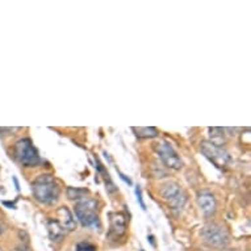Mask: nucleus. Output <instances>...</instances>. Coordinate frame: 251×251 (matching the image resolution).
<instances>
[{"label": "nucleus", "mask_w": 251, "mask_h": 251, "mask_svg": "<svg viewBox=\"0 0 251 251\" xmlns=\"http://www.w3.org/2000/svg\"><path fill=\"white\" fill-rule=\"evenodd\" d=\"M32 191H33L34 199L41 204L51 205L57 202L59 198V187L57 181L50 174H42L36 177V180L32 184Z\"/></svg>", "instance_id": "f257e3e1"}, {"label": "nucleus", "mask_w": 251, "mask_h": 251, "mask_svg": "<svg viewBox=\"0 0 251 251\" xmlns=\"http://www.w3.org/2000/svg\"><path fill=\"white\" fill-rule=\"evenodd\" d=\"M98 202L95 199L84 198L75 205V216L84 227H99V217L96 214Z\"/></svg>", "instance_id": "f03ea898"}, {"label": "nucleus", "mask_w": 251, "mask_h": 251, "mask_svg": "<svg viewBox=\"0 0 251 251\" xmlns=\"http://www.w3.org/2000/svg\"><path fill=\"white\" fill-rule=\"evenodd\" d=\"M13 151H15L17 161L25 167H34L41 163V158H40L37 149L34 148L33 142L29 138H23V140L17 141Z\"/></svg>", "instance_id": "7ed1b4c3"}, {"label": "nucleus", "mask_w": 251, "mask_h": 251, "mask_svg": "<svg viewBox=\"0 0 251 251\" xmlns=\"http://www.w3.org/2000/svg\"><path fill=\"white\" fill-rule=\"evenodd\" d=\"M201 237L209 246L216 249H224L229 243V233L226 227L217 223L206 224L202 227Z\"/></svg>", "instance_id": "20e7f679"}, {"label": "nucleus", "mask_w": 251, "mask_h": 251, "mask_svg": "<svg viewBox=\"0 0 251 251\" xmlns=\"http://www.w3.org/2000/svg\"><path fill=\"white\" fill-rule=\"evenodd\" d=\"M200 151L218 169H221L225 165H227L229 161H230L229 152L225 149H223V146L216 145L214 142L202 141L201 144H200Z\"/></svg>", "instance_id": "39448f33"}, {"label": "nucleus", "mask_w": 251, "mask_h": 251, "mask_svg": "<svg viewBox=\"0 0 251 251\" xmlns=\"http://www.w3.org/2000/svg\"><path fill=\"white\" fill-rule=\"evenodd\" d=\"M161 195L174 209H181L187 201L184 191L181 190L180 185L176 184L175 181H169L162 185Z\"/></svg>", "instance_id": "423d86ee"}, {"label": "nucleus", "mask_w": 251, "mask_h": 251, "mask_svg": "<svg viewBox=\"0 0 251 251\" xmlns=\"http://www.w3.org/2000/svg\"><path fill=\"white\" fill-rule=\"evenodd\" d=\"M156 154L159 156V159L163 162L166 167L171 170H180L183 167V162H181L180 156L177 155V152L174 150V148L169 142H161L156 145Z\"/></svg>", "instance_id": "0eeeda50"}, {"label": "nucleus", "mask_w": 251, "mask_h": 251, "mask_svg": "<svg viewBox=\"0 0 251 251\" xmlns=\"http://www.w3.org/2000/svg\"><path fill=\"white\" fill-rule=\"evenodd\" d=\"M109 237L119 238L126 231V218L121 213H109Z\"/></svg>", "instance_id": "6e6552de"}, {"label": "nucleus", "mask_w": 251, "mask_h": 251, "mask_svg": "<svg viewBox=\"0 0 251 251\" xmlns=\"http://www.w3.org/2000/svg\"><path fill=\"white\" fill-rule=\"evenodd\" d=\"M198 204L205 216H212L216 212V199L209 191H200L198 194Z\"/></svg>", "instance_id": "1a4fd4ad"}, {"label": "nucleus", "mask_w": 251, "mask_h": 251, "mask_svg": "<svg viewBox=\"0 0 251 251\" xmlns=\"http://www.w3.org/2000/svg\"><path fill=\"white\" fill-rule=\"evenodd\" d=\"M57 216L59 220H57L58 223L61 224V226L63 229H67V230H74L75 227H76V223H75L74 217H73V214L69 210V208L66 206H61L59 209L57 210Z\"/></svg>", "instance_id": "9d476101"}, {"label": "nucleus", "mask_w": 251, "mask_h": 251, "mask_svg": "<svg viewBox=\"0 0 251 251\" xmlns=\"http://www.w3.org/2000/svg\"><path fill=\"white\" fill-rule=\"evenodd\" d=\"M48 231L49 237L53 242H59L65 237V229L61 226V224L57 220H49L48 221Z\"/></svg>", "instance_id": "9b49d317"}, {"label": "nucleus", "mask_w": 251, "mask_h": 251, "mask_svg": "<svg viewBox=\"0 0 251 251\" xmlns=\"http://www.w3.org/2000/svg\"><path fill=\"white\" fill-rule=\"evenodd\" d=\"M132 129L133 132L136 133V136L140 137V138H154V137L158 136V130L155 128H152V126H150V128H142V126H140V128Z\"/></svg>", "instance_id": "f8f14e48"}, {"label": "nucleus", "mask_w": 251, "mask_h": 251, "mask_svg": "<svg viewBox=\"0 0 251 251\" xmlns=\"http://www.w3.org/2000/svg\"><path fill=\"white\" fill-rule=\"evenodd\" d=\"M88 195V191L87 190H80V188H74V187H69L67 188V198L71 199V200H82V199L87 198Z\"/></svg>", "instance_id": "ddd939ff"}, {"label": "nucleus", "mask_w": 251, "mask_h": 251, "mask_svg": "<svg viewBox=\"0 0 251 251\" xmlns=\"http://www.w3.org/2000/svg\"><path fill=\"white\" fill-rule=\"evenodd\" d=\"M95 246L88 242H80L76 246V251H95Z\"/></svg>", "instance_id": "4468645a"}, {"label": "nucleus", "mask_w": 251, "mask_h": 251, "mask_svg": "<svg viewBox=\"0 0 251 251\" xmlns=\"http://www.w3.org/2000/svg\"><path fill=\"white\" fill-rule=\"evenodd\" d=\"M136 196H137V201H138V204L141 205V208L142 209H146V205H145V202H144V199H142V191H141V188L137 185L136 187Z\"/></svg>", "instance_id": "2eb2a0df"}, {"label": "nucleus", "mask_w": 251, "mask_h": 251, "mask_svg": "<svg viewBox=\"0 0 251 251\" xmlns=\"http://www.w3.org/2000/svg\"><path fill=\"white\" fill-rule=\"evenodd\" d=\"M117 174H119L120 179H121V180H123L124 183H126V184H128V185H132V184H133V183H132V179H130V177L126 176L125 174H123V173H121V171H119V170H117Z\"/></svg>", "instance_id": "dca6fc26"}, {"label": "nucleus", "mask_w": 251, "mask_h": 251, "mask_svg": "<svg viewBox=\"0 0 251 251\" xmlns=\"http://www.w3.org/2000/svg\"><path fill=\"white\" fill-rule=\"evenodd\" d=\"M12 180H13V183H15V188H16V191H20V184H19V180H17V177L12 176Z\"/></svg>", "instance_id": "f3484780"}, {"label": "nucleus", "mask_w": 251, "mask_h": 251, "mask_svg": "<svg viewBox=\"0 0 251 251\" xmlns=\"http://www.w3.org/2000/svg\"><path fill=\"white\" fill-rule=\"evenodd\" d=\"M3 205L9 206V208H12V209H15V208H16V205H15L13 202H8V201H3Z\"/></svg>", "instance_id": "a211bd4d"}, {"label": "nucleus", "mask_w": 251, "mask_h": 251, "mask_svg": "<svg viewBox=\"0 0 251 251\" xmlns=\"http://www.w3.org/2000/svg\"><path fill=\"white\" fill-rule=\"evenodd\" d=\"M148 239L150 241V243H151L152 246H155V243H154V237H152V235H149Z\"/></svg>", "instance_id": "6ab92c4d"}, {"label": "nucleus", "mask_w": 251, "mask_h": 251, "mask_svg": "<svg viewBox=\"0 0 251 251\" xmlns=\"http://www.w3.org/2000/svg\"><path fill=\"white\" fill-rule=\"evenodd\" d=\"M3 233V226H1V224H0V234Z\"/></svg>", "instance_id": "aec40b11"}, {"label": "nucleus", "mask_w": 251, "mask_h": 251, "mask_svg": "<svg viewBox=\"0 0 251 251\" xmlns=\"http://www.w3.org/2000/svg\"><path fill=\"white\" fill-rule=\"evenodd\" d=\"M141 251H144V250H141Z\"/></svg>", "instance_id": "412c9836"}]
</instances>
